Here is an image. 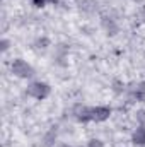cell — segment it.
Returning <instances> with one entry per match:
<instances>
[{
    "mask_svg": "<svg viewBox=\"0 0 145 147\" xmlns=\"http://www.w3.org/2000/svg\"><path fill=\"white\" fill-rule=\"evenodd\" d=\"M111 116V108L108 106H92V121H106Z\"/></svg>",
    "mask_w": 145,
    "mask_h": 147,
    "instance_id": "cell-4",
    "label": "cell"
},
{
    "mask_svg": "<svg viewBox=\"0 0 145 147\" xmlns=\"http://www.w3.org/2000/svg\"><path fill=\"white\" fill-rule=\"evenodd\" d=\"M56 147H72V146H68V144H58Z\"/></svg>",
    "mask_w": 145,
    "mask_h": 147,
    "instance_id": "cell-11",
    "label": "cell"
},
{
    "mask_svg": "<svg viewBox=\"0 0 145 147\" xmlns=\"http://www.w3.org/2000/svg\"><path fill=\"white\" fill-rule=\"evenodd\" d=\"M87 147H104V142L101 139H91L87 142Z\"/></svg>",
    "mask_w": 145,
    "mask_h": 147,
    "instance_id": "cell-8",
    "label": "cell"
},
{
    "mask_svg": "<svg viewBox=\"0 0 145 147\" xmlns=\"http://www.w3.org/2000/svg\"><path fill=\"white\" fill-rule=\"evenodd\" d=\"M0 46H2V53H5V51L9 50V41L3 38V39H2V43H0Z\"/></svg>",
    "mask_w": 145,
    "mask_h": 147,
    "instance_id": "cell-10",
    "label": "cell"
},
{
    "mask_svg": "<svg viewBox=\"0 0 145 147\" xmlns=\"http://www.w3.org/2000/svg\"><path fill=\"white\" fill-rule=\"evenodd\" d=\"M132 96L137 98V101L144 99L145 98V84H137V86H133V87H132Z\"/></svg>",
    "mask_w": 145,
    "mask_h": 147,
    "instance_id": "cell-6",
    "label": "cell"
},
{
    "mask_svg": "<svg viewBox=\"0 0 145 147\" xmlns=\"http://www.w3.org/2000/svg\"><path fill=\"white\" fill-rule=\"evenodd\" d=\"M80 9L85 12H96L97 10V2L94 0H80Z\"/></svg>",
    "mask_w": 145,
    "mask_h": 147,
    "instance_id": "cell-7",
    "label": "cell"
},
{
    "mask_svg": "<svg viewBox=\"0 0 145 147\" xmlns=\"http://www.w3.org/2000/svg\"><path fill=\"white\" fill-rule=\"evenodd\" d=\"M31 3H33L34 7H44V5L48 3V0H31Z\"/></svg>",
    "mask_w": 145,
    "mask_h": 147,
    "instance_id": "cell-9",
    "label": "cell"
},
{
    "mask_svg": "<svg viewBox=\"0 0 145 147\" xmlns=\"http://www.w3.org/2000/svg\"><path fill=\"white\" fill-rule=\"evenodd\" d=\"M72 115L77 121L87 123L92 121V106H85V105H75L72 108Z\"/></svg>",
    "mask_w": 145,
    "mask_h": 147,
    "instance_id": "cell-3",
    "label": "cell"
},
{
    "mask_svg": "<svg viewBox=\"0 0 145 147\" xmlns=\"http://www.w3.org/2000/svg\"><path fill=\"white\" fill-rule=\"evenodd\" d=\"M10 70L12 74L17 77V79H33L36 75V70L31 63H28L26 60L22 58H15L12 63H10Z\"/></svg>",
    "mask_w": 145,
    "mask_h": 147,
    "instance_id": "cell-2",
    "label": "cell"
},
{
    "mask_svg": "<svg viewBox=\"0 0 145 147\" xmlns=\"http://www.w3.org/2000/svg\"><path fill=\"white\" fill-rule=\"evenodd\" d=\"M132 142L135 146H145V127H138L133 135H132Z\"/></svg>",
    "mask_w": 145,
    "mask_h": 147,
    "instance_id": "cell-5",
    "label": "cell"
},
{
    "mask_svg": "<svg viewBox=\"0 0 145 147\" xmlns=\"http://www.w3.org/2000/svg\"><path fill=\"white\" fill-rule=\"evenodd\" d=\"M26 94H28L29 98H33V99L43 101V99H46V98L51 94V87H50V84H46V82H43V80H33V82L28 86Z\"/></svg>",
    "mask_w": 145,
    "mask_h": 147,
    "instance_id": "cell-1",
    "label": "cell"
}]
</instances>
